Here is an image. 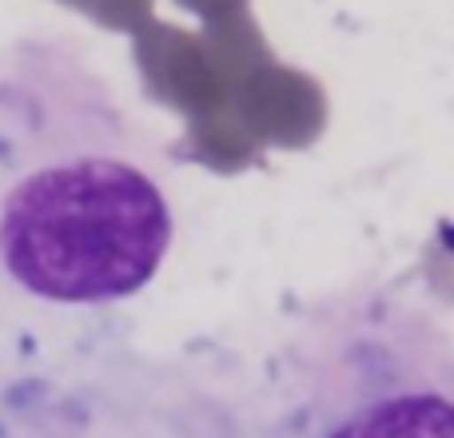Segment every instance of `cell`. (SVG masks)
<instances>
[{
	"label": "cell",
	"instance_id": "obj_1",
	"mask_svg": "<svg viewBox=\"0 0 454 438\" xmlns=\"http://www.w3.org/2000/svg\"><path fill=\"white\" fill-rule=\"evenodd\" d=\"M172 243V212L152 176L84 156L32 172L0 207V259L52 303H112L152 283Z\"/></svg>",
	"mask_w": 454,
	"mask_h": 438
},
{
	"label": "cell",
	"instance_id": "obj_2",
	"mask_svg": "<svg viewBox=\"0 0 454 438\" xmlns=\"http://www.w3.org/2000/svg\"><path fill=\"white\" fill-rule=\"evenodd\" d=\"M251 438H454V343L415 315H359L303 347Z\"/></svg>",
	"mask_w": 454,
	"mask_h": 438
},
{
	"label": "cell",
	"instance_id": "obj_3",
	"mask_svg": "<svg viewBox=\"0 0 454 438\" xmlns=\"http://www.w3.org/2000/svg\"><path fill=\"white\" fill-rule=\"evenodd\" d=\"M136 60L148 80L152 96L172 108L184 112H207L215 104H223L227 88L215 72L212 56H207L200 32H188L180 24L148 20L136 28Z\"/></svg>",
	"mask_w": 454,
	"mask_h": 438
},
{
	"label": "cell",
	"instance_id": "obj_4",
	"mask_svg": "<svg viewBox=\"0 0 454 438\" xmlns=\"http://www.w3.org/2000/svg\"><path fill=\"white\" fill-rule=\"evenodd\" d=\"M235 112L247 128H259L279 144H307L323 128L327 100L307 72L267 60L235 88Z\"/></svg>",
	"mask_w": 454,
	"mask_h": 438
},
{
	"label": "cell",
	"instance_id": "obj_5",
	"mask_svg": "<svg viewBox=\"0 0 454 438\" xmlns=\"http://www.w3.org/2000/svg\"><path fill=\"white\" fill-rule=\"evenodd\" d=\"M180 8H188V12L204 16V20H215V16H227V12H239V8H247V0H176Z\"/></svg>",
	"mask_w": 454,
	"mask_h": 438
}]
</instances>
